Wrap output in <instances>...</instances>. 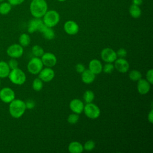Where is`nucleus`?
<instances>
[{
	"label": "nucleus",
	"instance_id": "obj_22",
	"mask_svg": "<svg viewBox=\"0 0 153 153\" xmlns=\"http://www.w3.org/2000/svg\"><path fill=\"white\" fill-rule=\"evenodd\" d=\"M129 13L130 16L134 19L139 18L142 14V11L139 7L134 4H132L130 6L129 8Z\"/></svg>",
	"mask_w": 153,
	"mask_h": 153
},
{
	"label": "nucleus",
	"instance_id": "obj_16",
	"mask_svg": "<svg viewBox=\"0 0 153 153\" xmlns=\"http://www.w3.org/2000/svg\"><path fill=\"white\" fill-rule=\"evenodd\" d=\"M151 88V84L145 79L141 78L137 81V90L139 93L144 95L147 94Z\"/></svg>",
	"mask_w": 153,
	"mask_h": 153
},
{
	"label": "nucleus",
	"instance_id": "obj_37",
	"mask_svg": "<svg viewBox=\"0 0 153 153\" xmlns=\"http://www.w3.org/2000/svg\"><path fill=\"white\" fill-rule=\"evenodd\" d=\"M8 2L13 5H17L22 4L25 0H8Z\"/></svg>",
	"mask_w": 153,
	"mask_h": 153
},
{
	"label": "nucleus",
	"instance_id": "obj_29",
	"mask_svg": "<svg viewBox=\"0 0 153 153\" xmlns=\"http://www.w3.org/2000/svg\"><path fill=\"white\" fill-rule=\"evenodd\" d=\"M96 146V143L93 140H88L85 142L83 145L84 150L87 151H91L94 149Z\"/></svg>",
	"mask_w": 153,
	"mask_h": 153
},
{
	"label": "nucleus",
	"instance_id": "obj_33",
	"mask_svg": "<svg viewBox=\"0 0 153 153\" xmlns=\"http://www.w3.org/2000/svg\"><path fill=\"white\" fill-rule=\"evenodd\" d=\"M116 54H117V57L124 58L127 56V52L126 49H124L123 48H121L117 50V51L116 52Z\"/></svg>",
	"mask_w": 153,
	"mask_h": 153
},
{
	"label": "nucleus",
	"instance_id": "obj_35",
	"mask_svg": "<svg viewBox=\"0 0 153 153\" xmlns=\"http://www.w3.org/2000/svg\"><path fill=\"white\" fill-rule=\"evenodd\" d=\"M25 102V105H26V109H32L35 106V102L33 100H32V99L27 100V101Z\"/></svg>",
	"mask_w": 153,
	"mask_h": 153
},
{
	"label": "nucleus",
	"instance_id": "obj_20",
	"mask_svg": "<svg viewBox=\"0 0 153 153\" xmlns=\"http://www.w3.org/2000/svg\"><path fill=\"white\" fill-rule=\"evenodd\" d=\"M11 69L8 63L5 61H0V78H5L8 77Z\"/></svg>",
	"mask_w": 153,
	"mask_h": 153
},
{
	"label": "nucleus",
	"instance_id": "obj_36",
	"mask_svg": "<svg viewBox=\"0 0 153 153\" xmlns=\"http://www.w3.org/2000/svg\"><path fill=\"white\" fill-rule=\"evenodd\" d=\"M85 69V66L82 63H79L75 66V70L79 74H81L82 72H83Z\"/></svg>",
	"mask_w": 153,
	"mask_h": 153
},
{
	"label": "nucleus",
	"instance_id": "obj_2",
	"mask_svg": "<svg viewBox=\"0 0 153 153\" xmlns=\"http://www.w3.org/2000/svg\"><path fill=\"white\" fill-rule=\"evenodd\" d=\"M47 4L45 0H32L30 5L31 14L35 18H41L47 12Z\"/></svg>",
	"mask_w": 153,
	"mask_h": 153
},
{
	"label": "nucleus",
	"instance_id": "obj_19",
	"mask_svg": "<svg viewBox=\"0 0 153 153\" xmlns=\"http://www.w3.org/2000/svg\"><path fill=\"white\" fill-rule=\"evenodd\" d=\"M68 151L71 153H81L84 151L83 145L78 141L71 142L68 145Z\"/></svg>",
	"mask_w": 153,
	"mask_h": 153
},
{
	"label": "nucleus",
	"instance_id": "obj_38",
	"mask_svg": "<svg viewBox=\"0 0 153 153\" xmlns=\"http://www.w3.org/2000/svg\"><path fill=\"white\" fill-rule=\"evenodd\" d=\"M148 120L150 123L152 124L153 123V111H152V109H151L150 111V112L148 113Z\"/></svg>",
	"mask_w": 153,
	"mask_h": 153
},
{
	"label": "nucleus",
	"instance_id": "obj_26",
	"mask_svg": "<svg viewBox=\"0 0 153 153\" xmlns=\"http://www.w3.org/2000/svg\"><path fill=\"white\" fill-rule=\"evenodd\" d=\"M32 86L35 91H39L43 88V81L39 78H36L33 79Z\"/></svg>",
	"mask_w": 153,
	"mask_h": 153
},
{
	"label": "nucleus",
	"instance_id": "obj_5",
	"mask_svg": "<svg viewBox=\"0 0 153 153\" xmlns=\"http://www.w3.org/2000/svg\"><path fill=\"white\" fill-rule=\"evenodd\" d=\"M44 65L40 57H34L32 58L27 63V69L29 73L33 75H37L43 68Z\"/></svg>",
	"mask_w": 153,
	"mask_h": 153
},
{
	"label": "nucleus",
	"instance_id": "obj_1",
	"mask_svg": "<svg viewBox=\"0 0 153 153\" xmlns=\"http://www.w3.org/2000/svg\"><path fill=\"white\" fill-rule=\"evenodd\" d=\"M25 102L19 99H14L10 103L9 112L14 118H19L23 116L26 111Z\"/></svg>",
	"mask_w": 153,
	"mask_h": 153
},
{
	"label": "nucleus",
	"instance_id": "obj_28",
	"mask_svg": "<svg viewBox=\"0 0 153 153\" xmlns=\"http://www.w3.org/2000/svg\"><path fill=\"white\" fill-rule=\"evenodd\" d=\"M11 10V5L10 3L4 2L0 5V14H7Z\"/></svg>",
	"mask_w": 153,
	"mask_h": 153
},
{
	"label": "nucleus",
	"instance_id": "obj_9",
	"mask_svg": "<svg viewBox=\"0 0 153 153\" xmlns=\"http://www.w3.org/2000/svg\"><path fill=\"white\" fill-rule=\"evenodd\" d=\"M100 57L106 63H113L117 59L116 51L111 48H105L100 53Z\"/></svg>",
	"mask_w": 153,
	"mask_h": 153
},
{
	"label": "nucleus",
	"instance_id": "obj_42",
	"mask_svg": "<svg viewBox=\"0 0 153 153\" xmlns=\"http://www.w3.org/2000/svg\"><path fill=\"white\" fill-rule=\"evenodd\" d=\"M4 1V0H0V1Z\"/></svg>",
	"mask_w": 153,
	"mask_h": 153
},
{
	"label": "nucleus",
	"instance_id": "obj_41",
	"mask_svg": "<svg viewBox=\"0 0 153 153\" xmlns=\"http://www.w3.org/2000/svg\"><path fill=\"white\" fill-rule=\"evenodd\" d=\"M1 78H0V86H1Z\"/></svg>",
	"mask_w": 153,
	"mask_h": 153
},
{
	"label": "nucleus",
	"instance_id": "obj_32",
	"mask_svg": "<svg viewBox=\"0 0 153 153\" xmlns=\"http://www.w3.org/2000/svg\"><path fill=\"white\" fill-rule=\"evenodd\" d=\"M8 63V65L10 68V69H16V68H18V66H19V63L17 62V60H16V59H14V58H11Z\"/></svg>",
	"mask_w": 153,
	"mask_h": 153
},
{
	"label": "nucleus",
	"instance_id": "obj_15",
	"mask_svg": "<svg viewBox=\"0 0 153 153\" xmlns=\"http://www.w3.org/2000/svg\"><path fill=\"white\" fill-rule=\"evenodd\" d=\"M64 30L69 35H76L79 31L78 25L73 20H68L64 24Z\"/></svg>",
	"mask_w": 153,
	"mask_h": 153
},
{
	"label": "nucleus",
	"instance_id": "obj_31",
	"mask_svg": "<svg viewBox=\"0 0 153 153\" xmlns=\"http://www.w3.org/2000/svg\"><path fill=\"white\" fill-rule=\"evenodd\" d=\"M114 65L112 63H106L102 67V71L105 74H111L114 70Z\"/></svg>",
	"mask_w": 153,
	"mask_h": 153
},
{
	"label": "nucleus",
	"instance_id": "obj_10",
	"mask_svg": "<svg viewBox=\"0 0 153 153\" xmlns=\"http://www.w3.org/2000/svg\"><path fill=\"white\" fill-rule=\"evenodd\" d=\"M15 99V93L10 87H4L0 90V99L5 103H10Z\"/></svg>",
	"mask_w": 153,
	"mask_h": 153
},
{
	"label": "nucleus",
	"instance_id": "obj_4",
	"mask_svg": "<svg viewBox=\"0 0 153 153\" xmlns=\"http://www.w3.org/2000/svg\"><path fill=\"white\" fill-rule=\"evenodd\" d=\"M60 20L59 14L55 10L47 11L43 16V22L48 27H53L56 26Z\"/></svg>",
	"mask_w": 153,
	"mask_h": 153
},
{
	"label": "nucleus",
	"instance_id": "obj_21",
	"mask_svg": "<svg viewBox=\"0 0 153 153\" xmlns=\"http://www.w3.org/2000/svg\"><path fill=\"white\" fill-rule=\"evenodd\" d=\"M41 33L42 34L44 38L47 40H52L55 38V33L52 27L47 26L44 27Z\"/></svg>",
	"mask_w": 153,
	"mask_h": 153
},
{
	"label": "nucleus",
	"instance_id": "obj_14",
	"mask_svg": "<svg viewBox=\"0 0 153 153\" xmlns=\"http://www.w3.org/2000/svg\"><path fill=\"white\" fill-rule=\"evenodd\" d=\"M84 104L82 100L79 99H74L69 103L70 109L75 114H80L83 112Z\"/></svg>",
	"mask_w": 153,
	"mask_h": 153
},
{
	"label": "nucleus",
	"instance_id": "obj_12",
	"mask_svg": "<svg viewBox=\"0 0 153 153\" xmlns=\"http://www.w3.org/2000/svg\"><path fill=\"white\" fill-rule=\"evenodd\" d=\"M55 73L51 68L46 67L42 68L38 74V78H39L43 82H50L54 78Z\"/></svg>",
	"mask_w": 153,
	"mask_h": 153
},
{
	"label": "nucleus",
	"instance_id": "obj_3",
	"mask_svg": "<svg viewBox=\"0 0 153 153\" xmlns=\"http://www.w3.org/2000/svg\"><path fill=\"white\" fill-rule=\"evenodd\" d=\"M10 81L16 85H22L26 80L25 73L19 68L11 69L8 76Z\"/></svg>",
	"mask_w": 153,
	"mask_h": 153
},
{
	"label": "nucleus",
	"instance_id": "obj_18",
	"mask_svg": "<svg viewBox=\"0 0 153 153\" xmlns=\"http://www.w3.org/2000/svg\"><path fill=\"white\" fill-rule=\"evenodd\" d=\"M81 74L82 81L86 84H90L92 83L96 78V75L90 71L88 69H85L84 71Z\"/></svg>",
	"mask_w": 153,
	"mask_h": 153
},
{
	"label": "nucleus",
	"instance_id": "obj_17",
	"mask_svg": "<svg viewBox=\"0 0 153 153\" xmlns=\"http://www.w3.org/2000/svg\"><path fill=\"white\" fill-rule=\"evenodd\" d=\"M102 64L98 59H92L88 63V69L95 75H98L102 72Z\"/></svg>",
	"mask_w": 153,
	"mask_h": 153
},
{
	"label": "nucleus",
	"instance_id": "obj_34",
	"mask_svg": "<svg viewBox=\"0 0 153 153\" xmlns=\"http://www.w3.org/2000/svg\"><path fill=\"white\" fill-rule=\"evenodd\" d=\"M146 79L151 84H153V70L152 69H149L146 74Z\"/></svg>",
	"mask_w": 153,
	"mask_h": 153
},
{
	"label": "nucleus",
	"instance_id": "obj_27",
	"mask_svg": "<svg viewBox=\"0 0 153 153\" xmlns=\"http://www.w3.org/2000/svg\"><path fill=\"white\" fill-rule=\"evenodd\" d=\"M32 53L35 57H41L44 53V51L43 48L40 45H35L32 48Z\"/></svg>",
	"mask_w": 153,
	"mask_h": 153
},
{
	"label": "nucleus",
	"instance_id": "obj_25",
	"mask_svg": "<svg viewBox=\"0 0 153 153\" xmlns=\"http://www.w3.org/2000/svg\"><path fill=\"white\" fill-rule=\"evenodd\" d=\"M128 76L130 80L133 81H137L142 78V75L138 70H132L129 72Z\"/></svg>",
	"mask_w": 153,
	"mask_h": 153
},
{
	"label": "nucleus",
	"instance_id": "obj_24",
	"mask_svg": "<svg viewBox=\"0 0 153 153\" xmlns=\"http://www.w3.org/2000/svg\"><path fill=\"white\" fill-rule=\"evenodd\" d=\"M94 93L93 91L88 90H86L83 94V99L86 103H91L94 99Z\"/></svg>",
	"mask_w": 153,
	"mask_h": 153
},
{
	"label": "nucleus",
	"instance_id": "obj_30",
	"mask_svg": "<svg viewBox=\"0 0 153 153\" xmlns=\"http://www.w3.org/2000/svg\"><path fill=\"white\" fill-rule=\"evenodd\" d=\"M79 114L72 113L68 115L67 121L71 124H75L78 123V121H79Z\"/></svg>",
	"mask_w": 153,
	"mask_h": 153
},
{
	"label": "nucleus",
	"instance_id": "obj_13",
	"mask_svg": "<svg viewBox=\"0 0 153 153\" xmlns=\"http://www.w3.org/2000/svg\"><path fill=\"white\" fill-rule=\"evenodd\" d=\"M114 65L116 70L122 74L128 72L130 68L129 63L124 58L117 59L114 62Z\"/></svg>",
	"mask_w": 153,
	"mask_h": 153
},
{
	"label": "nucleus",
	"instance_id": "obj_40",
	"mask_svg": "<svg viewBox=\"0 0 153 153\" xmlns=\"http://www.w3.org/2000/svg\"><path fill=\"white\" fill-rule=\"evenodd\" d=\"M57 1H59L60 2H63V1H65L66 0H57Z\"/></svg>",
	"mask_w": 153,
	"mask_h": 153
},
{
	"label": "nucleus",
	"instance_id": "obj_39",
	"mask_svg": "<svg viewBox=\"0 0 153 153\" xmlns=\"http://www.w3.org/2000/svg\"><path fill=\"white\" fill-rule=\"evenodd\" d=\"M142 3V0H133V4L139 6Z\"/></svg>",
	"mask_w": 153,
	"mask_h": 153
},
{
	"label": "nucleus",
	"instance_id": "obj_6",
	"mask_svg": "<svg viewBox=\"0 0 153 153\" xmlns=\"http://www.w3.org/2000/svg\"><path fill=\"white\" fill-rule=\"evenodd\" d=\"M83 112L88 118L94 120L99 117L100 115V109L96 104L91 102L84 105Z\"/></svg>",
	"mask_w": 153,
	"mask_h": 153
},
{
	"label": "nucleus",
	"instance_id": "obj_7",
	"mask_svg": "<svg viewBox=\"0 0 153 153\" xmlns=\"http://www.w3.org/2000/svg\"><path fill=\"white\" fill-rule=\"evenodd\" d=\"M23 47L19 44H13L7 49V54L11 58L17 59L23 54Z\"/></svg>",
	"mask_w": 153,
	"mask_h": 153
},
{
	"label": "nucleus",
	"instance_id": "obj_23",
	"mask_svg": "<svg viewBox=\"0 0 153 153\" xmlns=\"http://www.w3.org/2000/svg\"><path fill=\"white\" fill-rule=\"evenodd\" d=\"M19 44L23 47L28 46L30 43V37L27 33H22L20 35L19 38Z\"/></svg>",
	"mask_w": 153,
	"mask_h": 153
},
{
	"label": "nucleus",
	"instance_id": "obj_8",
	"mask_svg": "<svg viewBox=\"0 0 153 153\" xmlns=\"http://www.w3.org/2000/svg\"><path fill=\"white\" fill-rule=\"evenodd\" d=\"M45 26L42 20L40 18H34L30 20L28 23L27 32L30 33H32L36 31L41 32Z\"/></svg>",
	"mask_w": 153,
	"mask_h": 153
},
{
	"label": "nucleus",
	"instance_id": "obj_11",
	"mask_svg": "<svg viewBox=\"0 0 153 153\" xmlns=\"http://www.w3.org/2000/svg\"><path fill=\"white\" fill-rule=\"evenodd\" d=\"M41 59L44 66L49 68L54 66L57 62L56 56L50 52L44 53L41 57Z\"/></svg>",
	"mask_w": 153,
	"mask_h": 153
}]
</instances>
